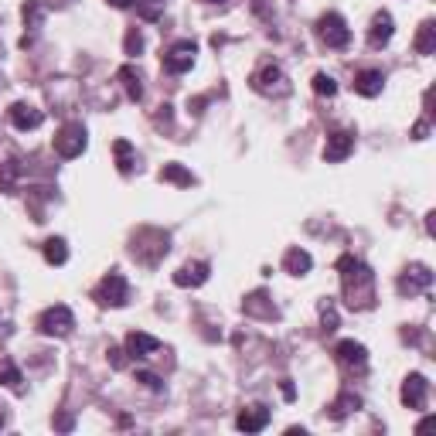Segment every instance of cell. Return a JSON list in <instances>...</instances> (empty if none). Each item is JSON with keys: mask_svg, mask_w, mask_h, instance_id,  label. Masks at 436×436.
Here are the masks:
<instances>
[{"mask_svg": "<svg viewBox=\"0 0 436 436\" xmlns=\"http://www.w3.org/2000/svg\"><path fill=\"white\" fill-rule=\"evenodd\" d=\"M338 273H341L344 300L355 310H368L375 307V273L361 263L358 256H341L338 259Z\"/></svg>", "mask_w": 436, "mask_h": 436, "instance_id": "6da1fadb", "label": "cell"}, {"mask_svg": "<svg viewBox=\"0 0 436 436\" xmlns=\"http://www.w3.org/2000/svg\"><path fill=\"white\" fill-rule=\"evenodd\" d=\"M72 327H76V314H72L65 304L48 307V310L38 317V331L45 334V338H69Z\"/></svg>", "mask_w": 436, "mask_h": 436, "instance_id": "7a4b0ae2", "label": "cell"}, {"mask_svg": "<svg viewBox=\"0 0 436 436\" xmlns=\"http://www.w3.org/2000/svg\"><path fill=\"white\" fill-rule=\"evenodd\" d=\"M93 297H95V304H102V307H123L130 300V283H126L123 273H110V276L99 280Z\"/></svg>", "mask_w": 436, "mask_h": 436, "instance_id": "3957f363", "label": "cell"}, {"mask_svg": "<svg viewBox=\"0 0 436 436\" xmlns=\"http://www.w3.org/2000/svg\"><path fill=\"white\" fill-rule=\"evenodd\" d=\"M317 38L327 45V48H348L351 45V28L344 24L341 14H324L321 20H317Z\"/></svg>", "mask_w": 436, "mask_h": 436, "instance_id": "277c9868", "label": "cell"}, {"mask_svg": "<svg viewBox=\"0 0 436 436\" xmlns=\"http://www.w3.org/2000/svg\"><path fill=\"white\" fill-rule=\"evenodd\" d=\"M252 89L263 95H286L290 93V82H286L283 69L280 65H273V61H266L263 69L252 76Z\"/></svg>", "mask_w": 436, "mask_h": 436, "instance_id": "5b68a950", "label": "cell"}, {"mask_svg": "<svg viewBox=\"0 0 436 436\" xmlns=\"http://www.w3.org/2000/svg\"><path fill=\"white\" fill-rule=\"evenodd\" d=\"M82 151H86V126L82 123H65L55 136V153L65 157V160H72Z\"/></svg>", "mask_w": 436, "mask_h": 436, "instance_id": "8992f818", "label": "cell"}, {"mask_svg": "<svg viewBox=\"0 0 436 436\" xmlns=\"http://www.w3.org/2000/svg\"><path fill=\"white\" fill-rule=\"evenodd\" d=\"M194 55H198V45L194 41H177V45H171L164 52V69L171 76H184L191 65H194Z\"/></svg>", "mask_w": 436, "mask_h": 436, "instance_id": "52a82bcc", "label": "cell"}, {"mask_svg": "<svg viewBox=\"0 0 436 436\" xmlns=\"http://www.w3.org/2000/svg\"><path fill=\"white\" fill-rule=\"evenodd\" d=\"M430 286H433V269L426 263L409 266V269L399 276V293H402V297H416V293L430 290Z\"/></svg>", "mask_w": 436, "mask_h": 436, "instance_id": "ba28073f", "label": "cell"}, {"mask_svg": "<svg viewBox=\"0 0 436 436\" xmlns=\"http://www.w3.org/2000/svg\"><path fill=\"white\" fill-rule=\"evenodd\" d=\"M355 151V133L351 130H334L324 143V160L327 164H341L348 153Z\"/></svg>", "mask_w": 436, "mask_h": 436, "instance_id": "9c48e42d", "label": "cell"}, {"mask_svg": "<svg viewBox=\"0 0 436 436\" xmlns=\"http://www.w3.org/2000/svg\"><path fill=\"white\" fill-rule=\"evenodd\" d=\"M334 358L341 361L348 372H365V368H368V351H365V344H358V341H341L334 348Z\"/></svg>", "mask_w": 436, "mask_h": 436, "instance_id": "30bf717a", "label": "cell"}, {"mask_svg": "<svg viewBox=\"0 0 436 436\" xmlns=\"http://www.w3.org/2000/svg\"><path fill=\"white\" fill-rule=\"evenodd\" d=\"M426 392H430V382L423 379L419 372H413L409 379L402 382V402L409 409H426Z\"/></svg>", "mask_w": 436, "mask_h": 436, "instance_id": "8fae6325", "label": "cell"}, {"mask_svg": "<svg viewBox=\"0 0 436 436\" xmlns=\"http://www.w3.org/2000/svg\"><path fill=\"white\" fill-rule=\"evenodd\" d=\"M7 116H11V123H14L18 130H38L41 123H45V113L35 110V106H28V102H14V106L7 110Z\"/></svg>", "mask_w": 436, "mask_h": 436, "instance_id": "7c38bea8", "label": "cell"}, {"mask_svg": "<svg viewBox=\"0 0 436 436\" xmlns=\"http://www.w3.org/2000/svg\"><path fill=\"white\" fill-rule=\"evenodd\" d=\"M153 351H160V341H157V338L143 334V331L126 334V355H130V358H151Z\"/></svg>", "mask_w": 436, "mask_h": 436, "instance_id": "4fadbf2b", "label": "cell"}, {"mask_svg": "<svg viewBox=\"0 0 436 436\" xmlns=\"http://www.w3.org/2000/svg\"><path fill=\"white\" fill-rule=\"evenodd\" d=\"M355 93L365 95V99H375V95L382 93V86H385V76H382L379 69H365V72H358L355 76Z\"/></svg>", "mask_w": 436, "mask_h": 436, "instance_id": "5bb4252c", "label": "cell"}, {"mask_svg": "<svg viewBox=\"0 0 436 436\" xmlns=\"http://www.w3.org/2000/svg\"><path fill=\"white\" fill-rule=\"evenodd\" d=\"M208 273H211L208 263H188L174 273V286H184V290H188V286H201L208 280Z\"/></svg>", "mask_w": 436, "mask_h": 436, "instance_id": "9a60e30c", "label": "cell"}, {"mask_svg": "<svg viewBox=\"0 0 436 436\" xmlns=\"http://www.w3.org/2000/svg\"><path fill=\"white\" fill-rule=\"evenodd\" d=\"M266 423H269V409H266V406H249V409H242L239 419H235V426H239L242 433H259V430H266Z\"/></svg>", "mask_w": 436, "mask_h": 436, "instance_id": "2e32d148", "label": "cell"}, {"mask_svg": "<svg viewBox=\"0 0 436 436\" xmlns=\"http://www.w3.org/2000/svg\"><path fill=\"white\" fill-rule=\"evenodd\" d=\"M392 14L389 11H382V14H375V20H372V31H368V45L372 48H385L389 41H392Z\"/></svg>", "mask_w": 436, "mask_h": 436, "instance_id": "e0dca14e", "label": "cell"}, {"mask_svg": "<svg viewBox=\"0 0 436 436\" xmlns=\"http://www.w3.org/2000/svg\"><path fill=\"white\" fill-rule=\"evenodd\" d=\"M242 310H246L249 317H276V307H273V300L266 297L263 290H256V293H249L246 297V304H242Z\"/></svg>", "mask_w": 436, "mask_h": 436, "instance_id": "ac0fdd59", "label": "cell"}, {"mask_svg": "<svg viewBox=\"0 0 436 436\" xmlns=\"http://www.w3.org/2000/svg\"><path fill=\"white\" fill-rule=\"evenodd\" d=\"M160 181L177 184V188H191V184H194V174H191L184 164H164V167H160Z\"/></svg>", "mask_w": 436, "mask_h": 436, "instance_id": "d6986e66", "label": "cell"}, {"mask_svg": "<svg viewBox=\"0 0 436 436\" xmlns=\"http://www.w3.org/2000/svg\"><path fill=\"white\" fill-rule=\"evenodd\" d=\"M310 263L314 259H310V252H304V249H290L283 256V269L290 276H304L307 269H310Z\"/></svg>", "mask_w": 436, "mask_h": 436, "instance_id": "ffe728a7", "label": "cell"}, {"mask_svg": "<svg viewBox=\"0 0 436 436\" xmlns=\"http://www.w3.org/2000/svg\"><path fill=\"white\" fill-rule=\"evenodd\" d=\"M119 82H123V89H126V95H130L133 102H140V99H143V86H140V72H136V69H133V65H123V69H119Z\"/></svg>", "mask_w": 436, "mask_h": 436, "instance_id": "44dd1931", "label": "cell"}, {"mask_svg": "<svg viewBox=\"0 0 436 436\" xmlns=\"http://www.w3.org/2000/svg\"><path fill=\"white\" fill-rule=\"evenodd\" d=\"M358 409H361V399L355 396V392H341V396L331 402V416H334V419L351 416V413H358Z\"/></svg>", "mask_w": 436, "mask_h": 436, "instance_id": "7402d4cb", "label": "cell"}, {"mask_svg": "<svg viewBox=\"0 0 436 436\" xmlns=\"http://www.w3.org/2000/svg\"><path fill=\"white\" fill-rule=\"evenodd\" d=\"M416 52L419 55H433L436 52V24L433 20H423V28H419V35H416Z\"/></svg>", "mask_w": 436, "mask_h": 436, "instance_id": "603a6c76", "label": "cell"}, {"mask_svg": "<svg viewBox=\"0 0 436 436\" xmlns=\"http://www.w3.org/2000/svg\"><path fill=\"white\" fill-rule=\"evenodd\" d=\"M18 177H20V164L14 160V157H11L7 164H0V191H4V194H14Z\"/></svg>", "mask_w": 436, "mask_h": 436, "instance_id": "cb8c5ba5", "label": "cell"}, {"mask_svg": "<svg viewBox=\"0 0 436 436\" xmlns=\"http://www.w3.org/2000/svg\"><path fill=\"white\" fill-rule=\"evenodd\" d=\"M113 153H116V167H119V174H130L133 164H136L130 140H116V143H113Z\"/></svg>", "mask_w": 436, "mask_h": 436, "instance_id": "d4e9b609", "label": "cell"}, {"mask_svg": "<svg viewBox=\"0 0 436 436\" xmlns=\"http://www.w3.org/2000/svg\"><path fill=\"white\" fill-rule=\"evenodd\" d=\"M45 259H48V266H65V259H69L65 239H48L45 242Z\"/></svg>", "mask_w": 436, "mask_h": 436, "instance_id": "484cf974", "label": "cell"}, {"mask_svg": "<svg viewBox=\"0 0 436 436\" xmlns=\"http://www.w3.org/2000/svg\"><path fill=\"white\" fill-rule=\"evenodd\" d=\"M20 382H24V375H20L18 365H14V361H4V365H0V385H7V389L20 392Z\"/></svg>", "mask_w": 436, "mask_h": 436, "instance_id": "4316f807", "label": "cell"}, {"mask_svg": "<svg viewBox=\"0 0 436 436\" xmlns=\"http://www.w3.org/2000/svg\"><path fill=\"white\" fill-rule=\"evenodd\" d=\"M164 4H167V0H140V4H136V14L143 20H160L164 18Z\"/></svg>", "mask_w": 436, "mask_h": 436, "instance_id": "83f0119b", "label": "cell"}, {"mask_svg": "<svg viewBox=\"0 0 436 436\" xmlns=\"http://www.w3.org/2000/svg\"><path fill=\"white\" fill-rule=\"evenodd\" d=\"M41 18H45V4H41V0H28V4H24V24H28L31 31H38Z\"/></svg>", "mask_w": 436, "mask_h": 436, "instance_id": "f1b7e54d", "label": "cell"}, {"mask_svg": "<svg viewBox=\"0 0 436 436\" xmlns=\"http://www.w3.org/2000/svg\"><path fill=\"white\" fill-rule=\"evenodd\" d=\"M314 93H317V95H327V99H331V95L338 93V82H334L331 76H324V72H317V76H314Z\"/></svg>", "mask_w": 436, "mask_h": 436, "instance_id": "f546056e", "label": "cell"}, {"mask_svg": "<svg viewBox=\"0 0 436 436\" xmlns=\"http://www.w3.org/2000/svg\"><path fill=\"white\" fill-rule=\"evenodd\" d=\"M321 324H324V331H327V334H331V331H338V310H334V307L331 304H321Z\"/></svg>", "mask_w": 436, "mask_h": 436, "instance_id": "4dcf8cb0", "label": "cell"}, {"mask_svg": "<svg viewBox=\"0 0 436 436\" xmlns=\"http://www.w3.org/2000/svg\"><path fill=\"white\" fill-rule=\"evenodd\" d=\"M143 52V38H140V31L133 28V31H126V55H140Z\"/></svg>", "mask_w": 436, "mask_h": 436, "instance_id": "1f68e13d", "label": "cell"}, {"mask_svg": "<svg viewBox=\"0 0 436 436\" xmlns=\"http://www.w3.org/2000/svg\"><path fill=\"white\" fill-rule=\"evenodd\" d=\"M136 382H140V385H147L151 392H160V389H164V382L157 379L153 372H136Z\"/></svg>", "mask_w": 436, "mask_h": 436, "instance_id": "d6a6232c", "label": "cell"}, {"mask_svg": "<svg viewBox=\"0 0 436 436\" xmlns=\"http://www.w3.org/2000/svg\"><path fill=\"white\" fill-rule=\"evenodd\" d=\"M106 355H110V365H113V368H126V351H123V348H110Z\"/></svg>", "mask_w": 436, "mask_h": 436, "instance_id": "836d02e7", "label": "cell"}, {"mask_svg": "<svg viewBox=\"0 0 436 436\" xmlns=\"http://www.w3.org/2000/svg\"><path fill=\"white\" fill-rule=\"evenodd\" d=\"M153 123L164 126V130H171V106H160V113L153 116Z\"/></svg>", "mask_w": 436, "mask_h": 436, "instance_id": "e575fe53", "label": "cell"}, {"mask_svg": "<svg viewBox=\"0 0 436 436\" xmlns=\"http://www.w3.org/2000/svg\"><path fill=\"white\" fill-rule=\"evenodd\" d=\"M426 133H430V123H426V119L413 126V136H416V140H426Z\"/></svg>", "mask_w": 436, "mask_h": 436, "instance_id": "d590c367", "label": "cell"}, {"mask_svg": "<svg viewBox=\"0 0 436 436\" xmlns=\"http://www.w3.org/2000/svg\"><path fill=\"white\" fill-rule=\"evenodd\" d=\"M280 389H283V396H286V399H297V389L290 385V379H283V385H280Z\"/></svg>", "mask_w": 436, "mask_h": 436, "instance_id": "8d00e7d4", "label": "cell"}, {"mask_svg": "<svg viewBox=\"0 0 436 436\" xmlns=\"http://www.w3.org/2000/svg\"><path fill=\"white\" fill-rule=\"evenodd\" d=\"M110 4H113V7H130L133 0H110Z\"/></svg>", "mask_w": 436, "mask_h": 436, "instance_id": "74e56055", "label": "cell"}, {"mask_svg": "<svg viewBox=\"0 0 436 436\" xmlns=\"http://www.w3.org/2000/svg\"><path fill=\"white\" fill-rule=\"evenodd\" d=\"M208 4H222V0H208Z\"/></svg>", "mask_w": 436, "mask_h": 436, "instance_id": "f35d334b", "label": "cell"}]
</instances>
